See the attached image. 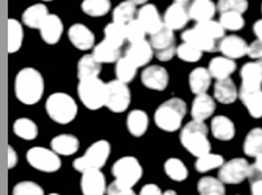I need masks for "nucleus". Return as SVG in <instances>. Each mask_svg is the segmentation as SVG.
<instances>
[{
  "label": "nucleus",
  "instance_id": "09e8293b",
  "mask_svg": "<svg viewBox=\"0 0 262 195\" xmlns=\"http://www.w3.org/2000/svg\"><path fill=\"white\" fill-rule=\"evenodd\" d=\"M146 34L145 28L138 19H134L126 25V39L130 44L144 41Z\"/></svg>",
  "mask_w": 262,
  "mask_h": 195
},
{
  "label": "nucleus",
  "instance_id": "bb28decb",
  "mask_svg": "<svg viewBox=\"0 0 262 195\" xmlns=\"http://www.w3.org/2000/svg\"><path fill=\"white\" fill-rule=\"evenodd\" d=\"M79 146H80L79 139L76 136L69 134L59 135L51 140V147L56 154L62 155V156H70V155L76 154Z\"/></svg>",
  "mask_w": 262,
  "mask_h": 195
},
{
  "label": "nucleus",
  "instance_id": "dca6fc26",
  "mask_svg": "<svg viewBox=\"0 0 262 195\" xmlns=\"http://www.w3.org/2000/svg\"><path fill=\"white\" fill-rule=\"evenodd\" d=\"M63 30V22H62L60 17L55 14H50L38 31L45 43L49 45H55L61 39Z\"/></svg>",
  "mask_w": 262,
  "mask_h": 195
},
{
  "label": "nucleus",
  "instance_id": "f257e3e1",
  "mask_svg": "<svg viewBox=\"0 0 262 195\" xmlns=\"http://www.w3.org/2000/svg\"><path fill=\"white\" fill-rule=\"evenodd\" d=\"M44 93V79L42 74L33 67H25L15 79V94L25 105H35Z\"/></svg>",
  "mask_w": 262,
  "mask_h": 195
},
{
  "label": "nucleus",
  "instance_id": "bf43d9fd",
  "mask_svg": "<svg viewBox=\"0 0 262 195\" xmlns=\"http://www.w3.org/2000/svg\"><path fill=\"white\" fill-rule=\"evenodd\" d=\"M254 167L257 168V170L261 174L262 176V154H260L259 156L255 157V163L253 164Z\"/></svg>",
  "mask_w": 262,
  "mask_h": 195
},
{
  "label": "nucleus",
  "instance_id": "7ed1b4c3",
  "mask_svg": "<svg viewBox=\"0 0 262 195\" xmlns=\"http://www.w3.org/2000/svg\"><path fill=\"white\" fill-rule=\"evenodd\" d=\"M186 113V102L180 98H172L158 107L155 113V121L160 129L172 133L180 128Z\"/></svg>",
  "mask_w": 262,
  "mask_h": 195
},
{
  "label": "nucleus",
  "instance_id": "f3484780",
  "mask_svg": "<svg viewBox=\"0 0 262 195\" xmlns=\"http://www.w3.org/2000/svg\"><path fill=\"white\" fill-rule=\"evenodd\" d=\"M153 54H155V50H153L151 43L144 39V41L130 44L125 52V57H127L134 65L141 67L149 64Z\"/></svg>",
  "mask_w": 262,
  "mask_h": 195
},
{
  "label": "nucleus",
  "instance_id": "0e129e2a",
  "mask_svg": "<svg viewBox=\"0 0 262 195\" xmlns=\"http://www.w3.org/2000/svg\"><path fill=\"white\" fill-rule=\"evenodd\" d=\"M257 62H258V64L260 65V68H261V73H262V59H261V60H258Z\"/></svg>",
  "mask_w": 262,
  "mask_h": 195
},
{
  "label": "nucleus",
  "instance_id": "423d86ee",
  "mask_svg": "<svg viewBox=\"0 0 262 195\" xmlns=\"http://www.w3.org/2000/svg\"><path fill=\"white\" fill-rule=\"evenodd\" d=\"M78 94L84 107L90 110H98L105 107L106 84L99 78L80 80Z\"/></svg>",
  "mask_w": 262,
  "mask_h": 195
},
{
  "label": "nucleus",
  "instance_id": "393cba45",
  "mask_svg": "<svg viewBox=\"0 0 262 195\" xmlns=\"http://www.w3.org/2000/svg\"><path fill=\"white\" fill-rule=\"evenodd\" d=\"M214 96L223 105H231L238 96L235 83L230 78L217 80L214 85Z\"/></svg>",
  "mask_w": 262,
  "mask_h": 195
},
{
  "label": "nucleus",
  "instance_id": "13d9d810",
  "mask_svg": "<svg viewBox=\"0 0 262 195\" xmlns=\"http://www.w3.org/2000/svg\"><path fill=\"white\" fill-rule=\"evenodd\" d=\"M252 195H262V180H259L251 184Z\"/></svg>",
  "mask_w": 262,
  "mask_h": 195
},
{
  "label": "nucleus",
  "instance_id": "79ce46f5",
  "mask_svg": "<svg viewBox=\"0 0 262 195\" xmlns=\"http://www.w3.org/2000/svg\"><path fill=\"white\" fill-rule=\"evenodd\" d=\"M164 172L170 179L176 182H182L188 177V169L186 165L179 158H169L164 163Z\"/></svg>",
  "mask_w": 262,
  "mask_h": 195
},
{
  "label": "nucleus",
  "instance_id": "e2e57ef3",
  "mask_svg": "<svg viewBox=\"0 0 262 195\" xmlns=\"http://www.w3.org/2000/svg\"><path fill=\"white\" fill-rule=\"evenodd\" d=\"M162 195H177V193L174 191H172V190H168L166 192H163Z\"/></svg>",
  "mask_w": 262,
  "mask_h": 195
},
{
  "label": "nucleus",
  "instance_id": "412c9836",
  "mask_svg": "<svg viewBox=\"0 0 262 195\" xmlns=\"http://www.w3.org/2000/svg\"><path fill=\"white\" fill-rule=\"evenodd\" d=\"M216 109V103L214 99L207 93L198 94L192 101L191 105V116L193 120L205 121L210 116H213Z\"/></svg>",
  "mask_w": 262,
  "mask_h": 195
},
{
  "label": "nucleus",
  "instance_id": "f8f14e48",
  "mask_svg": "<svg viewBox=\"0 0 262 195\" xmlns=\"http://www.w3.org/2000/svg\"><path fill=\"white\" fill-rule=\"evenodd\" d=\"M81 191L83 195H105L106 180L100 169H89L82 173Z\"/></svg>",
  "mask_w": 262,
  "mask_h": 195
},
{
  "label": "nucleus",
  "instance_id": "f03ea898",
  "mask_svg": "<svg viewBox=\"0 0 262 195\" xmlns=\"http://www.w3.org/2000/svg\"><path fill=\"white\" fill-rule=\"evenodd\" d=\"M180 141L188 152L193 156L202 157L210 153V142L208 140V128L204 121L191 120L180 133Z\"/></svg>",
  "mask_w": 262,
  "mask_h": 195
},
{
  "label": "nucleus",
  "instance_id": "4d7b16f0",
  "mask_svg": "<svg viewBox=\"0 0 262 195\" xmlns=\"http://www.w3.org/2000/svg\"><path fill=\"white\" fill-rule=\"evenodd\" d=\"M253 33L258 39H261L262 41V19H259L254 22Z\"/></svg>",
  "mask_w": 262,
  "mask_h": 195
},
{
  "label": "nucleus",
  "instance_id": "3c124183",
  "mask_svg": "<svg viewBox=\"0 0 262 195\" xmlns=\"http://www.w3.org/2000/svg\"><path fill=\"white\" fill-rule=\"evenodd\" d=\"M107 195H135V193L132 187L124 185L123 183L115 180L107 187Z\"/></svg>",
  "mask_w": 262,
  "mask_h": 195
},
{
  "label": "nucleus",
  "instance_id": "de8ad7c7",
  "mask_svg": "<svg viewBox=\"0 0 262 195\" xmlns=\"http://www.w3.org/2000/svg\"><path fill=\"white\" fill-rule=\"evenodd\" d=\"M217 10L221 14L224 13H238L244 14L248 10V0H219Z\"/></svg>",
  "mask_w": 262,
  "mask_h": 195
},
{
  "label": "nucleus",
  "instance_id": "69168bd1",
  "mask_svg": "<svg viewBox=\"0 0 262 195\" xmlns=\"http://www.w3.org/2000/svg\"><path fill=\"white\" fill-rule=\"evenodd\" d=\"M41 2H53V0H41Z\"/></svg>",
  "mask_w": 262,
  "mask_h": 195
},
{
  "label": "nucleus",
  "instance_id": "6ab92c4d",
  "mask_svg": "<svg viewBox=\"0 0 262 195\" xmlns=\"http://www.w3.org/2000/svg\"><path fill=\"white\" fill-rule=\"evenodd\" d=\"M240 76L242 79L241 90L257 91L261 90L262 73L258 62H249L241 68Z\"/></svg>",
  "mask_w": 262,
  "mask_h": 195
},
{
  "label": "nucleus",
  "instance_id": "f704fd0d",
  "mask_svg": "<svg viewBox=\"0 0 262 195\" xmlns=\"http://www.w3.org/2000/svg\"><path fill=\"white\" fill-rule=\"evenodd\" d=\"M13 130L16 136L25 140L35 139L38 135L37 125L28 118H19L14 123Z\"/></svg>",
  "mask_w": 262,
  "mask_h": 195
},
{
  "label": "nucleus",
  "instance_id": "603ef678",
  "mask_svg": "<svg viewBox=\"0 0 262 195\" xmlns=\"http://www.w3.org/2000/svg\"><path fill=\"white\" fill-rule=\"evenodd\" d=\"M248 55L254 60L262 59V41L261 39H255L254 42L249 45Z\"/></svg>",
  "mask_w": 262,
  "mask_h": 195
},
{
  "label": "nucleus",
  "instance_id": "c03bdc74",
  "mask_svg": "<svg viewBox=\"0 0 262 195\" xmlns=\"http://www.w3.org/2000/svg\"><path fill=\"white\" fill-rule=\"evenodd\" d=\"M221 25L224 27V30L237 32L241 31L246 25V20H244L242 14L238 13H224L221 14L220 17Z\"/></svg>",
  "mask_w": 262,
  "mask_h": 195
},
{
  "label": "nucleus",
  "instance_id": "39448f33",
  "mask_svg": "<svg viewBox=\"0 0 262 195\" xmlns=\"http://www.w3.org/2000/svg\"><path fill=\"white\" fill-rule=\"evenodd\" d=\"M111 155V145L107 140L95 141L81 157L73 162L76 170L83 173L89 169H100Z\"/></svg>",
  "mask_w": 262,
  "mask_h": 195
},
{
  "label": "nucleus",
  "instance_id": "a878e982",
  "mask_svg": "<svg viewBox=\"0 0 262 195\" xmlns=\"http://www.w3.org/2000/svg\"><path fill=\"white\" fill-rule=\"evenodd\" d=\"M212 76L208 68L196 67L189 74V87L192 93L196 95L206 93L212 82Z\"/></svg>",
  "mask_w": 262,
  "mask_h": 195
},
{
  "label": "nucleus",
  "instance_id": "c9c22d12",
  "mask_svg": "<svg viewBox=\"0 0 262 195\" xmlns=\"http://www.w3.org/2000/svg\"><path fill=\"white\" fill-rule=\"evenodd\" d=\"M243 151L250 157L262 154V128H253L249 131L243 144Z\"/></svg>",
  "mask_w": 262,
  "mask_h": 195
},
{
  "label": "nucleus",
  "instance_id": "4be33fe9",
  "mask_svg": "<svg viewBox=\"0 0 262 195\" xmlns=\"http://www.w3.org/2000/svg\"><path fill=\"white\" fill-rule=\"evenodd\" d=\"M217 10V6L212 0H192L189 7L190 19L197 22L213 19Z\"/></svg>",
  "mask_w": 262,
  "mask_h": 195
},
{
  "label": "nucleus",
  "instance_id": "338daca9",
  "mask_svg": "<svg viewBox=\"0 0 262 195\" xmlns=\"http://www.w3.org/2000/svg\"><path fill=\"white\" fill-rule=\"evenodd\" d=\"M49 195H60V194H56V193H52V194H49Z\"/></svg>",
  "mask_w": 262,
  "mask_h": 195
},
{
  "label": "nucleus",
  "instance_id": "8fccbe9b",
  "mask_svg": "<svg viewBox=\"0 0 262 195\" xmlns=\"http://www.w3.org/2000/svg\"><path fill=\"white\" fill-rule=\"evenodd\" d=\"M13 195H44V191L36 183L24 181L14 186Z\"/></svg>",
  "mask_w": 262,
  "mask_h": 195
},
{
  "label": "nucleus",
  "instance_id": "4c0bfd02",
  "mask_svg": "<svg viewBox=\"0 0 262 195\" xmlns=\"http://www.w3.org/2000/svg\"><path fill=\"white\" fill-rule=\"evenodd\" d=\"M197 190L201 195H225L224 183L213 176H205L199 180Z\"/></svg>",
  "mask_w": 262,
  "mask_h": 195
},
{
  "label": "nucleus",
  "instance_id": "6e6552de",
  "mask_svg": "<svg viewBox=\"0 0 262 195\" xmlns=\"http://www.w3.org/2000/svg\"><path fill=\"white\" fill-rule=\"evenodd\" d=\"M26 157L32 167L44 173H54L61 167L59 154H56L53 149L33 147L27 152Z\"/></svg>",
  "mask_w": 262,
  "mask_h": 195
},
{
  "label": "nucleus",
  "instance_id": "5701e85b",
  "mask_svg": "<svg viewBox=\"0 0 262 195\" xmlns=\"http://www.w3.org/2000/svg\"><path fill=\"white\" fill-rule=\"evenodd\" d=\"M48 7L44 4L32 5L21 15L23 24L32 30H39L45 18L49 16Z\"/></svg>",
  "mask_w": 262,
  "mask_h": 195
},
{
  "label": "nucleus",
  "instance_id": "680f3d73",
  "mask_svg": "<svg viewBox=\"0 0 262 195\" xmlns=\"http://www.w3.org/2000/svg\"><path fill=\"white\" fill-rule=\"evenodd\" d=\"M128 2L133 3V4L136 5V6H138V5H142V6H143V5H145L147 2H149V0H128Z\"/></svg>",
  "mask_w": 262,
  "mask_h": 195
},
{
  "label": "nucleus",
  "instance_id": "37998d69",
  "mask_svg": "<svg viewBox=\"0 0 262 195\" xmlns=\"http://www.w3.org/2000/svg\"><path fill=\"white\" fill-rule=\"evenodd\" d=\"M224 164V158L219 154L208 153L196 160L195 167L199 173H206L215 168H221Z\"/></svg>",
  "mask_w": 262,
  "mask_h": 195
},
{
  "label": "nucleus",
  "instance_id": "2f4dec72",
  "mask_svg": "<svg viewBox=\"0 0 262 195\" xmlns=\"http://www.w3.org/2000/svg\"><path fill=\"white\" fill-rule=\"evenodd\" d=\"M121 47H117L104 39L94 47L93 55L100 63H115L121 59Z\"/></svg>",
  "mask_w": 262,
  "mask_h": 195
},
{
  "label": "nucleus",
  "instance_id": "052dcab7",
  "mask_svg": "<svg viewBox=\"0 0 262 195\" xmlns=\"http://www.w3.org/2000/svg\"><path fill=\"white\" fill-rule=\"evenodd\" d=\"M173 3L184 6V7H186V8H189L191 3H192V0H173Z\"/></svg>",
  "mask_w": 262,
  "mask_h": 195
},
{
  "label": "nucleus",
  "instance_id": "c85d7f7f",
  "mask_svg": "<svg viewBox=\"0 0 262 195\" xmlns=\"http://www.w3.org/2000/svg\"><path fill=\"white\" fill-rule=\"evenodd\" d=\"M238 98L247 107L249 113L255 119L262 118V90L238 91Z\"/></svg>",
  "mask_w": 262,
  "mask_h": 195
},
{
  "label": "nucleus",
  "instance_id": "a18cd8bd",
  "mask_svg": "<svg viewBox=\"0 0 262 195\" xmlns=\"http://www.w3.org/2000/svg\"><path fill=\"white\" fill-rule=\"evenodd\" d=\"M195 27L198 28L199 31H202L204 34H206L210 38L215 39V41L216 39L223 38L225 35L224 27L221 25L220 21H216L214 19L197 22Z\"/></svg>",
  "mask_w": 262,
  "mask_h": 195
},
{
  "label": "nucleus",
  "instance_id": "5fc2aeb1",
  "mask_svg": "<svg viewBox=\"0 0 262 195\" xmlns=\"http://www.w3.org/2000/svg\"><path fill=\"white\" fill-rule=\"evenodd\" d=\"M140 195H162V192L157 184H146L142 187Z\"/></svg>",
  "mask_w": 262,
  "mask_h": 195
},
{
  "label": "nucleus",
  "instance_id": "a19ab883",
  "mask_svg": "<svg viewBox=\"0 0 262 195\" xmlns=\"http://www.w3.org/2000/svg\"><path fill=\"white\" fill-rule=\"evenodd\" d=\"M138 66L134 65L132 62H130L127 57H121L116 62L115 66V73L116 78L121 82H124L128 84L136 76V70H138Z\"/></svg>",
  "mask_w": 262,
  "mask_h": 195
},
{
  "label": "nucleus",
  "instance_id": "473e14b6",
  "mask_svg": "<svg viewBox=\"0 0 262 195\" xmlns=\"http://www.w3.org/2000/svg\"><path fill=\"white\" fill-rule=\"evenodd\" d=\"M23 39H24V31L18 20L14 18L8 19L7 24V48L10 54L16 53L21 47Z\"/></svg>",
  "mask_w": 262,
  "mask_h": 195
},
{
  "label": "nucleus",
  "instance_id": "1a4fd4ad",
  "mask_svg": "<svg viewBox=\"0 0 262 195\" xmlns=\"http://www.w3.org/2000/svg\"><path fill=\"white\" fill-rule=\"evenodd\" d=\"M130 91L126 83L113 80L106 84L105 107L113 112H124L129 107Z\"/></svg>",
  "mask_w": 262,
  "mask_h": 195
},
{
  "label": "nucleus",
  "instance_id": "aec40b11",
  "mask_svg": "<svg viewBox=\"0 0 262 195\" xmlns=\"http://www.w3.org/2000/svg\"><path fill=\"white\" fill-rule=\"evenodd\" d=\"M181 38L184 42L193 45V46H196L203 52H215L216 50H219L215 39L210 38L196 27L185 31L182 33Z\"/></svg>",
  "mask_w": 262,
  "mask_h": 195
},
{
  "label": "nucleus",
  "instance_id": "c756f323",
  "mask_svg": "<svg viewBox=\"0 0 262 195\" xmlns=\"http://www.w3.org/2000/svg\"><path fill=\"white\" fill-rule=\"evenodd\" d=\"M149 128V117L145 111L135 109L127 116V129L134 137L143 136Z\"/></svg>",
  "mask_w": 262,
  "mask_h": 195
},
{
  "label": "nucleus",
  "instance_id": "cd10ccee",
  "mask_svg": "<svg viewBox=\"0 0 262 195\" xmlns=\"http://www.w3.org/2000/svg\"><path fill=\"white\" fill-rule=\"evenodd\" d=\"M212 134L216 139L227 141L235 136V126L230 118L225 116H216L210 124Z\"/></svg>",
  "mask_w": 262,
  "mask_h": 195
},
{
  "label": "nucleus",
  "instance_id": "e433bc0d",
  "mask_svg": "<svg viewBox=\"0 0 262 195\" xmlns=\"http://www.w3.org/2000/svg\"><path fill=\"white\" fill-rule=\"evenodd\" d=\"M105 38L107 42H110L111 44L115 45L117 47H122L123 44L126 39V25H122L118 24V22L112 21L108 24L105 30Z\"/></svg>",
  "mask_w": 262,
  "mask_h": 195
},
{
  "label": "nucleus",
  "instance_id": "ddd939ff",
  "mask_svg": "<svg viewBox=\"0 0 262 195\" xmlns=\"http://www.w3.org/2000/svg\"><path fill=\"white\" fill-rule=\"evenodd\" d=\"M68 38L76 48L80 51H88L95 47V35L86 25L73 24L68 31Z\"/></svg>",
  "mask_w": 262,
  "mask_h": 195
},
{
  "label": "nucleus",
  "instance_id": "9d476101",
  "mask_svg": "<svg viewBox=\"0 0 262 195\" xmlns=\"http://www.w3.org/2000/svg\"><path fill=\"white\" fill-rule=\"evenodd\" d=\"M250 164L244 158H233L223 164L219 172V179L225 184H238L248 179Z\"/></svg>",
  "mask_w": 262,
  "mask_h": 195
},
{
  "label": "nucleus",
  "instance_id": "9b49d317",
  "mask_svg": "<svg viewBox=\"0 0 262 195\" xmlns=\"http://www.w3.org/2000/svg\"><path fill=\"white\" fill-rule=\"evenodd\" d=\"M141 81L147 89L163 91L167 89L169 84V73L167 68L161 65L147 66L142 72Z\"/></svg>",
  "mask_w": 262,
  "mask_h": 195
},
{
  "label": "nucleus",
  "instance_id": "72a5a7b5",
  "mask_svg": "<svg viewBox=\"0 0 262 195\" xmlns=\"http://www.w3.org/2000/svg\"><path fill=\"white\" fill-rule=\"evenodd\" d=\"M135 16H138L136 5L128 0L121 3L113 10V21L122 25H127L128 22L134 20Z\"/></svg>",
  "mask_w": 262,
  "mask_h": 195
},
{
  "label": "nucleus",
  "instance_id": "864d4df0",
  "mask_svg": "<svg viewBox=\"0 0 262 195\" xmlns=\"http://www.w3.org/2000/svg\"><path fill=\"white\" fill-rule=\"evenodd\" d=\"M156 57L161 62H168L172 59V57L177 54V47L171 46L166 50H161V51H156L155 52Z\"/></svg>",
  "mask_w": 262,
  "mask_h": 195
},
{
  "label": "nucleus",
  "instance_id": "20e7f679",
  "mask_svg": "<svg viewBox=\"0 0 262 195\" xmlns=\"http://www.w3.org/2000/svg\"><path fill=\"white\" fill-rule=\"evenodd\" d=\"M47 112L50 118L60 125L69 124L75 120L78 106L73 98L63 92L51 94L47 100Z\"/></svg>",
  "mask_w": 262,
  "mask_h": 195
},
{
  "label": "nucleus",
  "instance_id": "2eb2a0df",
  "mask_svg": "<svg viewBox=\"0 0 262 195\" xmlns=\"http://www.w3.org/2000/svg\"><path fill=\"white\" fill-rule=\"evenodd\" d=\"M248 43L237 35L224 36L219 44V50L223 56L232 60L241 59L244 55H248Z\"/></svg>",
  "mask_w": 262,
  "mask_h": 195
},
{
  "label": "nucleus",
  "instance_id": "49530a36",
  "mask_svg": "<svg viewBox=\"0 0 262 195\" xmlns=\"http://www.w3.org/2000/svg\"><path fill=\"white\" fill-rule=\"evenodd\" d=\"M177 55L180 60L188 62V63H195L202 59L203 51L197 48L193 45L184 42L177 47Z\"/></svg>",
  "mask_w": 262,
  "mask_h": 195
},
{
  "label": "nucleus",
  "instance_id": "6e6d98bb",
  "mask_svg": "<svg viewBox=\"0 0 262 195\" xmlns=\"http://www.w3.org/2000/svg\"><path fill=\"white\" fill-rule=\"evenodd\" d=\"M17 162H18V156H17V153L15 149L9 146L8 147V155H7V163H8V168H13L16 166Z\"/></svg>",
  "mask_w": 262,
  "mask_h": 195
},
{
  "label": "nucleus",
  "instance_id": "ea45409f",
  "mask_svg": "<svg viewBox=\"0 0 262 195\" xmlns=\"http://www.w3.org/2000/svg\"><path fill=\"white\" fill-rule=\"evenodd\" d=\"M112 8L111 0H83L81 9L90 17H102L110 13Z\"/></svg>",
  "mask_w": 262,
  "mask_h": 195
},
{
  "label": "nucleus",
  "instance_id": "4468645a",
  "mask_svg": "<svg viewBox=\"0 0 262 195\" xmlns=\"http://www.w3.org/2000/svg\"><path fill=\"white\" fill-rule=\"evenodd\" d=\"M138 19L142 26L145 28V31L150 35L160 31L163 27V19L161 18L160 13L158 8L152 4H145L142 6V8L138 11Z\"/></svg>",
  "mask_w": 262,
  "mask_h": 195
},
{
  "label": "nucleus",
  "instance_id": "a211bd4d",
  "mask_svg": "<svg viewBox=\"0 0 262 195\" xmlns=\"http://www.w3.org/2000/svg\"><path fill=\"white\" fill-rule=\"evenodd\" d=\"M189 19V8L176 3L169 6L163 15V24L172 31L182 30Z\"/></svg>",
  "mask_w": 262,
  "mask_h": 195
},
{
  "label": "nucleus",
  "instance_id": "774afa93",
  "mask_svg": "<svg viewBox=\"0 0 262 195\" xmlns=\"http://www.w3.org/2000/svg\"><path fill=\"white\" fill-rule=\"evenodd\" d=\"M261 11H262V4H261Z\"/></svg>",
  "mask_w": 262,
  "mask_h": 195
},
{
  "label": "nucleus",
  "instance_id": "58836bf2",
  "mask_svg": "<svg viewBox=\"0 0 262 195\" xmlns=\"http://www.w3.org/2000/svg\"><path fill=\"white\" fill-rule=\"evenodd\" d=\"M150 43L155 52L174 46L173 31L170 30L166 25H163L160 31H158L157 33L153 34V35H151Z\"/></svg>",
  "mask_w": 262,
  "mask_h": 195
},
{
  "label": "nucleus",
  "instance_id": "7c9ffc66",
  "mask_svg": "<svg viewBox=\"0 0 262 195\" xmlns=\"http://www.w3.org/2000/svg\"><path fill=\"white\" fill-rule=\"evenodd\" d=\"M101 72V63L93 54L83 55L78 62L79 80L98 78Z\"/></svg>",
  "mask_w": 262,
  "mask_h": 195
},
{
  "label": "nucleus",
  "instance_id": "0eeeda50",
  "mask_svg": "<svg viewBox=\"0 0 262 195\" xmlns=\"http://www.w3.org/2000/svg\"><path fill=\"white\" fill-rule=\"evenodd\" d=\"M112 173L118 182L123 183L124 185L128 187H133L142 177L143 168L135 157L125 156L119 158L113 165Z\"/></svg>",
  "mask_w": 262,
  "mask_h": 195
},
{
  "label": "nucleus",
  "instance_id": "b1692460",
  "mask_svg": "<svg viewBox=\"0 0 262 195\" xmlns=\"http://www.w3.org/2000/svg\"><path fill=\"white\" fill-rule=\"evenodd\" d=\"M236 70V63L234 60L226 56H216L209 62L208 71L210 76L216 80H223L230 78L231 74Z\"/></svg>",
  "mask_w": 262,
  "mask_h": 195
}]
</instances>
